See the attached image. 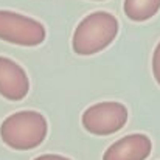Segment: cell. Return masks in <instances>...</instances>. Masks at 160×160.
Here are the masks:
<instances>
[{
  "mask_svg": "<svg viewBox=\"0 0 160 160\" xmlns=\"http://www.w3.org/2000/svg\"><path fill=\"white\" fill-rule=\"evenodd\" d=\"M48 134L45 117L36 110H20L6 117L0 126L2 142L16 151H30L44 143Z\"/></svg>",
  "mask_w": 160,
  "mask_h": 160,
  "instance_id": "cell-1",
  "label": "cell"
},
{
  "mask_svg": "<svg viewBox=\"0 0 160 160\" xmlns=\"http://www.w3.org/2000/svg\"><path fill=\"white\" fill-rule=\"evenodd\" d=\"M118 20L107 11H95L86 16L75 28L72 47L79 56H92L107 48L118 34Z\"/></svg>",
  "mask_w": 160,
  "mask_h": 160,
  "instance_id": "cell-2",
  "label": "cell"
},
{
  "mask_svg": "<svg viewBox=\"0 0 160 160\" xmlns=\"http://www.w3.org/2000/svg\"><path fill=\"white\" fill-rule=\"evenodd\" d=\"M45 27L28 16L0 9V39L14 45L36 47L45 41Z\"/></svg>",
  "mask_w": 160,
  "mask_h": 160,
  "instance_id": "cell-3",
  "label": "cell"
},
{
  "mask_svg": "<svg viewBox=\"0 0 160 160\" xmlns=\"http://www.w3.org/2000/svg\"><path fill=\"white\" fill-rule=\"evenodd\" d=\"M128 109L118 101H103L87 107L81 117L82 128L93 135H112L128 123Z\"/></svg>",
  "mask_w": 160,
  "mask_h": 160,
  "instance_id": "cell-4",
  "label": "cell"
},
{
  "mask_svg": "<svg viewBox=\"0 0 160 160\" xmlns=\"http://www.w3.org/2000/svg\"><path fill=\"white\" fill-rule=\"evenodd\" d=\"M27 72L12 59L0 56V95L9 101H20L28 95Z\"/></svg>",
  "mask_w": 160,
  "mask_h": 160,
  "instance_id": "cell-5",
  "label": "cell"
},
{
  "mask_svg": "<svg viewBox=\"0 0 160 160\" xmlns=\"http://www.w3.org/2000/svg\"><path fill=\"white\" fill-rule=\"evenodd\" d=\"M152 143L145 134H131L112 143L103 154V160H146Z\"/></svg>",
  "mask_w": 160,
  "mask_h": 160,
  "instance_id": "cell-6",
  "label": "cell"
},
{
  "mask_svg": "<svg viewBox=\"0 0 160 160\" xmlns=\"http://www.w3.org/2000/svg\"><path fill=\"white\" fill-rule=\"evenodd\" d=\"M124 14L134 22H145L160 11V0H124Z\"/></svg>",
  "mask_w": 160,
  "mask_h": 160,
  "instance_id": "cell-7",
  "label": "cell"
},
{
  "mask_svg": "<svg viewBox=\"0 0 160 160\" xmlns=\"http://www.w3.org/2000/svg\"><path fill=\"white\" fill-rule=\"evenodd\" d=\"M152 73H154V78H156L157 84L160 86V42L157 44L154 54H152Z\"/></svg>",
  "mask_w": 160,
  "mask_h": 160,
  "instance_id": "cell-8",
  "label": "cell"
},
{
  "mask_svg": "<svg viewBox=\"0 0 160 160\" xmlns=\"http://www.w3.org/2000/svg\"><path fill=\"white\" fill-rule=\"evenodd\" d=\"M34 160H72V159H67V157H64V156H58V154H44V156L36 157Z\"/></svg>",
  "mask_w": 160,
  "mask_h": 160,
  "instance_id": "cell-9",
  "label": "cell"
}]
</instances>
